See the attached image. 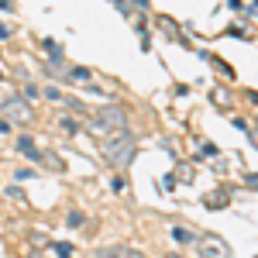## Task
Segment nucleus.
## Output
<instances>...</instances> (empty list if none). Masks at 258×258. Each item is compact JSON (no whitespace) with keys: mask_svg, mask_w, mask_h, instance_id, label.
Listing matches in <instances>:
<instances>
[{"mask_svg":"<svg viewBox=\"0 0 258 258\" xmlns=\"http://www.w3.org/2000/svg\"><path fill=\"white\" fill-rule=\"evenodd\" d=\"M135 155H138V141H135V135L117 131V135L103 138V159L110 162L114 169H127V165L135 162Z\"/></svg>","mask_w":258,"mask_h":258,"instance_id":"f257e3e1","label":"nucleus"},{"mask_svg":"<svg viewBox=\"0 0 258 258\" xmlns=\"http://www.w3.org/2000/svg\"><path fill=\"white\" fill-rule=\"evenodd\" d=\"M90 131L100 135V138H110V135H117V131H127V114H124L120 107H103V110L93 114Z\"/></svg>","mask_w":258,"mask_h":258,"instance_id":"f03ea898","label":"nucleus"},{"mask_svg":"<svg viewBox=\"0 0 258 258\" xmlns=\"http://www.w3.org/2000/svg\"><path fill=\"white\" fill-rule=\"evenodd\" d=\"M0 114H4V120L7 124H21V127H28L31 124V103L28 100H21V97H11V100H4V107H0Z\"/></svg>","mask_w":258,"mask_h":258,"instance_id":"7ed1b4c3","label":"nucleus"},{"mask_svg":"<svg viewBox=\"0 0 258 258\" xmlns=\"http://www.w3.org/2000/svg\"><path fill=\"white\" fill-rule=\"evenodd\" d=\"M197 251L200 258H231V244L217 234H203V238H197Z\"/></svg>","mask_w":258,"mask_h":258,"instance_id":"20e7f679","label":"nucleus"},{"mask_svg":"<svg viewBox=\"0 0 258 258\" xmlns=\"http://www.w3.org/2000/svg\"><path fill=\"white\" fill-rule=\"evenodd\" d=\"M18 148L24 152V155H28V159H41V152L35 148V141H31V138H21V141H18Z\"/></svg>","mask_w":258,"mask_h":258,"instance_id":"39448f33","label":"nucleus"},{"mask_svg":"<svg viewBox=\"0 0 258 258\" xmlns=\"http://www.w3.org/2000/svg\"><path fill=\"white\" fill-rule=\"evenodd\" d=\"M117 258H145V251H138V248H127V244H117Z\"/></svg>","mask_w":258,"mask_h":258,"instance_id":"423d86ee","label":"nucleus"},{"mask_svg":"<svg viewBox=\"0 0 258 258\" xmlns=\"http://www.w3.org/2000/svg\"><path fill=\"white\" fill-rule=\"evenodd\" d=\"M69 80H76V83L90 80V69H73V73H69Z\"/></svg>","mask_w":258,"mask_h":258,"instance_id":"0eeeda50","label":"nucleus"},{"mask_svg":"<svg viewBox=\"0 0 258 258\" xmlns=\"http://www.w3.org/2000/svg\"><path fill=\"white\" fill-rule=\"evenodd\" d=\"M55 255L59 258H73V244H55Z\"/></svg>","mask_w":258,"mask_h":258,"instance_id":"6e6552de","label":"nucleus"},{"mask_svg":"<svg viewBox=\"0 0 258 258\" xmlns=\"http://www.w3.org/2000/svg\"><path fill=\"white\" fill-rule=\"evenodd\" d=\"M93 258H117V244H114V248H100Z\"/></svg>","mask_w":258,"mask_h":258,"instance_id":"1a4fd4ad","label":"nucleus"},{"mask_svg":"<svg viewBox=\"0 0 258 258\" xmlns=\"http://www.w3.org/2000/svg\"><path fill=\"white\" fill-rule=\"evenodd\" d=\"M176 238H179V241H193V234H189L186 227H176Z\"/></svg>","mask_w":258,"mask_h":258,"instance_id":"9d476101","label":"nucleus"},{"mask_svg":"<svg viewBox=\"0 0 258 258\" xmlns=\"http://www.w3.org/2000/svg\"><path fill=\"white\" fill-rule=\"evenodd\" d=\"M0 7H7V11H11V7H14V0H0Z\"/></svg>","mask_w":258,"mask_h":258,"instance_id":"9b49d317","label":"nucleus"}]
</instances>
